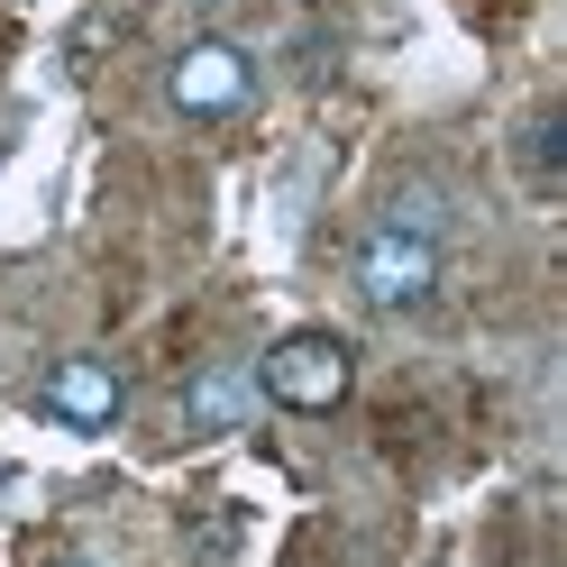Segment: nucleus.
I'll return each instance as SVG.
<instances>
[{"instance_id":"f257e3e1","label":"nucleus","mask_w":567,"mask_h":567,"mask_svg":"<svg viewBox=\"0 0 567 567\" xmlns=\"http://www.w3.org/2000/svg\"><path fill=\"white\" fill-rule=\"evenodd\" d=\"M348 284H358L367 311H421L440 293V238H412V229H367L358 257H348Z\"/></svg>"},{"instance_id":"f03ea898","label":"nucleus","mask_w":567,"mask_h":567,"mask_svg":"<svg viewBox=\"0 0 567 567\" xmlns=\"http://www.w3.org/2000/svg\"><path fill=\"white\" fill-rule=\"evenodd\" d=\"M348 375H358V358H348L339 330H293V339H275L266 367H257V384L284 412H339L348 403Z\"/></svg>"},{"instance_id":"7ed1b4c3","label":"nucleus","mask_w":567,"mask_h":567,"mask_svg":"<svg viewBox=\"0 0 567 567\" xmlns=\"http://www.w3.org/2000/svg\"><path fill=\"white\" fill-rule=\"evenodd\" d=\"M247 92H257V64H247L229 38H193L184 55L165 64V101L184 120H220V111H238Z\"/></svg>"},{"instance_id":"20e7f679","label":"nucleus","mask_w":567,"mask_h":567,"mask_svg":"<svg viewBox=\"0 0 567 567\" xmlns=\"http://www.w3.org/2000/svg\"><path fill=\"white\" fill-rule=\"evenodd\" d=\"M64 431H111L120 421V403H128V384H120V367L111 358H64L55 375H47V394H38Z\"/></svg>"},{"instance_id":"39448f33","label":"nucleus","mask_w":567,"mask_h":567,"mask_svg":"<svg viewBox=\"0 0 567 567\" xmlns=\"http://www.w3.org/2000/svg\"><path fill=\"white\" fill-rule=\"evenodd\" d=\"M247 412H257V367H238V358H210L184 384V431H202V440L247 431Z\"/></svg>"},{"instance_id":"423d86ee","label":"nucleus","mask_w":567,"mask_h":567,"mask_svg":"<svg viewBox=\"0 0 567 567\" xmlns=\"http://www.w3.org/2000/svg\"><path fill=\"white\" fill-rule=\"evenodd\" d=\"M384 229H412V238H440V229H449V202H440V184H403L394 202H384Z\"/></svg>"},{"instance_id":"0eeeda50","label":"nucleus","mask_w":567,"mask_h":567,"mask_svg":"<svg viewBox=\"0 0 567 567\" xmlns=\"http://www.w3.org/2000/svg\"><path fill=\"white\" fill-rule=\"evenodd\" d=\"M522 156H530L540 184H558V120H530V128H522Z\"/></svg>"}]
</instances>
